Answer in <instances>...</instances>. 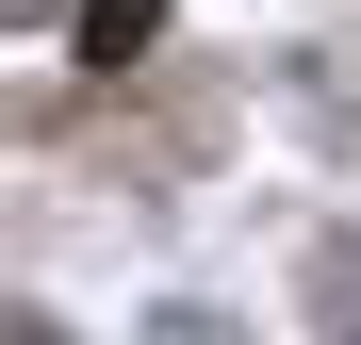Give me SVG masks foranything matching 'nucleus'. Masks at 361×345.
Returning <instances> with one entry per match:
<instances>
[{
	"label": "nucleus",
	"mask_w": 361,
	"mask_h": 345,
	"mask_svg": "<svg viewBox=\"0 0 361 345\" xmlns=\"http://www.w3.org/2000/svg\"><path fill=\"white\" fill-rule=\"evenodd\" d=\"M148 33H164V0H82V49H99V66H132Z\"/></svg>",
	"instance_id": "nucleus-1"
},
{
	"label": "nucleus",
	"mask_w": 361,
	"mask_h": 345,
	"mask_svg": "<svg viewBox=\"0 0 361 345\" xmlns=\"http://www.w3.org/2000/svg\"><path fill=\"white\" fill-rule=\"evenodd\" d=\"M312 313H329V329H361V247H312Z\"/></svg>",
	"instance_id": "nucleus-2"
}]
</instances>
